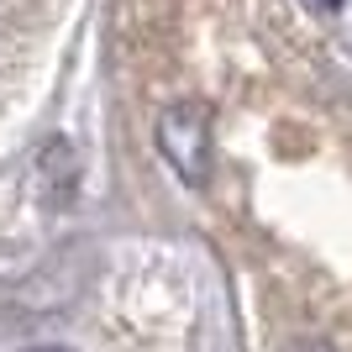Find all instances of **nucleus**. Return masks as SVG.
I'll use <instances>...</instances> for the list:
<instances>
[{"label": "nucleus", "instance_id": "obj_4", "mask_svg": "<svg viewBox=\"0 0 352 352\" xmlns=\"http://www.w3.org/2000/svg\"><path fill=\"white\" fill-rule=\"evenodd\" d=\"M321 6H326V11H337V6H342V0H321Z\"/></svg>", "mask_w": 352, "mask_h": 352}, {"label": "nucleus", "instance_id": "obj_3", "mask_svg": "<svg viewBox=\"0 0 352 352\" xmlns=\"http://www.w3.org/2000/svg\"><path fill=\"white\" fill-rule=\"evenodd\" d=\"M27 352H69V347H27Z\"/></svg>", "mask_w": 352, "mask_h": 352}, {"label": "nucleus", "instance_id": "obj_2", "mask_svg": "<svg viewBox=\"0 0 352 352\" xmlns=\"http://www.w3.org/2000/svg\"><path fill=\"white\" fill-rule=\"evenodd\" d=\"M284 352H331V347H321V342H294V347H284Z\"/></svg>", "mask_w": 352, "mask_h": 352}, {"label": "nucleus", "instance_id": "obj_1", "mask_svg": "<svg viewBox=\"0 0 352 352\" xmlns=\"http://www.w3.org/2000/svg\"><path fill=\"white\" fill-rule=\"evenodd\" d=\"M158 147L184 184L210 179V116L200 105H168L158 121Z\"/></svg>", "mask_w": 352, "mask_h": 352}]
</instances>
